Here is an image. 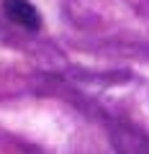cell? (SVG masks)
Here are the masks:
<instances>
[{
  "label": "cell",
  "mask_w": 149,
  "mask_h": 154,
  "mask_svg": "<svg viewBox=\"0 0 149 154\" xmlns=\"http://www.w3.org/2000/svg\"><path fill=\"white\" fill-rule=\"evenodd\" d=\"M3 13L8 16V21L18 23V26L36 31L41 28V13L36 11V5H31L28 0H5L3 3Z\"/></svg>",
  "instance_id": "cell-1"
}]
</instances>
